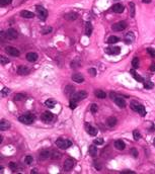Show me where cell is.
I'll list each match as a JSON object with an SVG mask.
<instances>
[{
  "instance_id": "cell-41",
  "label": "cell",
  "mask_w": 155,
  "mask_h": 174,
  "mask_svg": "<svg viewBox=\"0 0 155 174\" xmlns=\"http://www.w3.org/2000/svg\"><path fill=\"white\" fill-rule=\"evenodd\" d=\"M0 61H1V65H5V64H8L9 63V59L5 58L4 56H1L0 57Z\"/></svg>"
},
{
  "instance_id": "cell-46",
  "label": "cell",
  "mask_w": 155,
  "mask_h": 174,
  "mask_svg": "<svg viewBox=\"0 0 155 174\" xmlns=\"http://www.w3.org/2000/svg\"><path fill=\"white\" fill-rule=\"evenodd\" d=\"M88 73L90 74V76H95L96 75V70L94 68H90V69H88Z\"/></svg>"
},
{
  "instance_id": "cell-29",
  "label": "cell",
  "mask_w": 155,
  "mask_h": 174,
  "mask_svg": "<svg viewBox=\"0 0 155 174\" xmlns=\"http://www.w3.org/2000/svg\"><path fill=\"white\" fill-rule=\"evenodd\" d=\"M129 6H130V16L131 17H135V3H133V2H130L129 3Z\"/></svg>"
},
{
  "instance_id": "cell-18",
  "label": "cell",
  "mask_w": 155,
  "mask_h": 174,
  "mask_svg": "<svg viewBox=\"0 0 155 174\" xmlns=\"http://www.w3.org/2000/svg\"><path fill=\"white\" fill-rule=\"evenodd\" d=\"M130 73H131V75L133 76V78H135L136 81H138V82H143V81H144V80H143V77L140 76V75L135 71V69H132V70L130 71Z\"/></svg>"
},
{
  "instance_id": "cell-14",
  "label": "cell",
  "mask_w": 155,
  "mask_h": 174,
  "mask_svg": "<svg viewBox=\"0 0 155 174\" xmlns=\"http://www.w3.org/2000/svg\"><path fill=\"white\" fill-rule=\"evenodd\" d=\"M26 60L28 61V62H36L37 60H38V54L37 53H34V52H29V53H27L26 54Z\"/></svg>"
},
{
  "instance_id": "cell-5",
  "label": "cell",
  "mask_w": 155,
  "mask_h": 174,
  "mask_svg": "<svg viewBox=\"0 0 155 174\" xmlns=\"http://www.w3.org/2000/svg\"><path fill=\"white\" fill-rule=\"evenodd\" d=\"M36 9H37V13H38L39 18L41 20H46L47 17H48V11L43 6H41V5H38L36 7Z\"/></svg>"
},
{
  "instance_id": "cell-4",
  "label": "cell",
  "mask_w": 155,
  "mask_h": 174,
  "mask_svg": "<svg viewBox=\"0 0 155 174\" xmlns=\"http://www.w3.org/2000/svg\"><path fill=\"white\" fill-rule=\"evenodd\" d=\"M87 97V92L86 91H84V90H81V91H78V92H75L72 96H71V99L72 100H74V101H81V100H83L84 98H86Z\"/></svg>"
},
{
  "instance_id": "cell-20",
  "label": "cell",
  "mask_w": 155,
  "mask_h": 174,
  "mask_svg": "<svg viewBox=\"0 0 155 174\" xmlns=\"http://www.w3.org/2000/svg\"><path fill=\"white\" fill-rule=\"evenodd\" d=\"M17 73L19 75H27L29 73V69L26 66H19L17 69Z\"/></svg>"
},
{
  "instance_id": "cell-17",
  "label": "cell",
  "mask_w": 155,
  "mask_h": 174,
  "mask_svg": "<svg viewBox=\"0 0 155 174\" xmlns=\"http://www.w3.org/2000/svg\"><path fill=\"white\" fill-rule=\"evenodd\" d=\"M10 128V122L6 119H2L0 121V129L1 131H6V130H9Z\"/></svg>"
},
{
  "instance_id": "cell-22",
  "label": "cell",
  "mask_w": 155,
  "mask_h": 174,
  "mask_svg": "<svg viewBox=\"0 0 155 174\" xmlns=\"http://www.w3.org/2000/svg\"><path fill=\"white\" fill-rule=\"evenodd\" d=\"M91 32H92V24H91V22L87 21L85 23V34L87 36H90L91 35Z\"/></svg>"
},
{
  "instance_id": "cell-52",
  "label": "cell",
  "mask_w": 155,
  "mask_h": 174,
  "mask_svg": "<svg viewBox=\"0 0 155 174\" xmlns=\"http://www.w3.org/2000/svg\"><path fill=\"white\" fill-rule=\"evenodd\" d=\"M150 70H151L152 72H155V64H152V65L150 66Z\"/></svg>"
},
{
  "instance_id": "cell-35",
  "label": "cell",
  "mask_w": 155,
  "mask_h": 174,
  "mask_svg": "<svg viewBox=\"0 0 155 174\" xmlns=\"http://www.w3.org/2000/svg\"><path fill=\"white\" fill-rule=\"evenodd\" d=\"M143 83H144V87H145L146 89H151V88L153 87V83H152L151 81L146 80V81H143Z\"/></svg>"
},
{
  "instance_id": "cell-3",
  "label": "cell",
  "mask_w": 155,
  "mask_h": 174,
  "mask_svg": "<svg viewBox=\"0 0 155 174\" xmlns=\"http://www.w3.org/2000/svg\"><path fill=\"white\" fill-rule=\"evenodd\" d=\"M56 145L62 150H66V149H68L69 147L72 146V142L70 140H65V139L60 138V139H58L56 141Z\"/></svg>"
},
{
  "instance_id": "cell-1",
  "label": "cell",
  "mask_w": 155,
  "mask_h": 174,
  "mask_svg": "<svg viewBox=\"0 0 155 174\" xmlns=\"http://www.w3.org/2000/svg\"><path fill=\"white\" fill-rule=\"evenodd\" d=\"M130 107H131V108H132L134 111H137V113H139L141 116H146V110H145L144 106H143L142 104L138 103L137 101H131V103H130Z\"/></svg>"
},
{
  "instance_id": "cell-33",
  "label": "cell",
  "mask_w": 155,
  "mask_h": 174,
  "mask_svg": "<svg viewBox=\"0 0 155 174\" xmlns=\"http://www.w3.org/2000/svg\"><path fill=\"white\" fill-rule=\"evenodd\" d=\"M133 137H134V140H139L140 138H141V134H140V132L138 131V130H135L134 132H133Z\"/></svg>"
},
{
  "instance_id": "cell-7",
  "label": "cell",
  "mask_w": 155,
  "mask_h": 174,
  "mask_svg": "<svg viewBox=\"0 0 155 174\" xmlns=\"http://www.w3.org/2000/svg\"><path fill=\"white\" fill-rule=\"evenodd\" d=\"M5 52H6L8 55L12 56V57H18V56L20 55L19 51H18L16 48H14V47H6V48H5Z\"/></svg>"
},
{
  "instance_id": "cell-51",
  "label": "cell",
  "mask_w": 155,
  "mask_h": 174,
  "mask_svg": "<svg viewBox=\"0 0 155 174\" xmlns=\"http://www.w3.org/2000/svg\"><path fill=\"white\" fill-rule=\"evenodd\" d=\"M8 93V89L7 88H3V90H2V94H7Z\"/></svg>"
},
{
  "instance_id": "cell-11",
  "label": "cell",
  "mask_w": 155,
  "mask_h": 174,
  "mask_svg": "<svg viewBox=\"0 0 155 174\" xmlns=\"http://www.w3.org/2000/svg\"><path fill=\"white\" fill-rule=\"evenodd\" d=\"M105 52H106V54H108V55H118V54H120V52H121V48H119V47L106 48V49H105Z\"/></svg>"
},
{
  "instance_id": "cell-19",
  "label": "cell",
  "mask_w": 155,
  "mask_h": 174,
  "mask_svg": "<svg viewBox=\"0 0 155 174\" xmlns=\"http://www.w3.org/2000/svg\"><path fill=\"white\" fill-rule=\"evenodd\" d=\"M117 122H118V120H117V118L114 117V116H110V117H108V118L106 119V125H107V127H109V128L115 127V126L117 125Z\"/></svg>"
},
{
  "instance_id": "cell-13",
  "label": "cell",
  "mask_w": 155,
  "mask_h": 174,
  "mask_svg": "<svg viewBox=\"0 0 155 174\" xmlns=\"http://www.w3.org/2000/svg\"><path fill=\"white\" fill-rule=\"evenodd\" d=\"M112 9H113V11L116 12V13H122V12L124 11L125 8H124V6H123L122 4L117 3V4H114V5H113Z\"/></svg>"
},
{
  "instance_id": "cell-36",
  "label": "cell",
  "mask_w": 155,
  "mask_h": 174,
  "mask_svg": "<svg viewBox=\"0 0 155 174\" xmlns=\"http://www.w3.org/2000/svg\"><path fill=\"white\" fill-rule=\"evenodd\" d=\"M132 65H133V67L135 69H137L139 67V59L137 58V57H135V58L132 60Z\"/></svg>"
},
{
  "instance_id": "cell-38",
  "label": "cell",
  "mask_w": 155,
  "mask_h": 174,
  "mask_svg": "<svg viewBox=\"0 0 155 174\" xmlns=\"http://www.w3.org/2000/svg\"><path fill=\"white\" fill-rule=\"evenodd\" d=\"M9 168L12 170V171H15V170H17V164L15 163V162H9Z\"/></svg>"
},
{
  "instance_id": "cell-27",
  "label": "cell",
  "mask_w": 155,
  "mask_h": 174,
  "mask_svg": "<svg viewBox=\"0 0 155 174\" xmlns=\"http://www.w3.org/2000/svg\"><path fill=\"white\" fill-rule=\"evenodd\" d=\"M77 17H78L77 13H75V12H71V13H68V14L65 15V18H66L67 20H70V21L77 19Z\"/></svg>"
},
{
  "instance_id": "cell-47",
  "label": "cell",
  "mask_w": 155,
  "mask_h": 174,
  "mask_svg": "<svg viewBox=\"0 0 155 174\" xmlns=\"http://www.w3.org/2000/svg\"><path fill=\"white\" fill-rule=\"evenodd\" d=\"M131 153H132V156H133V157H135V158L138 157V151H137L136 149L132 148V149H131Z\"/></svg>"
},
{
  "instance_id": "cell-9",
  "label": "cell",
  "mask_w": 155,
  "mask_h": 174,
  "mask_svg": "<svg viewBox=\"0 0 155 174\" xmlns=\"http://www.w3.org/2000/svg\"><path fill=\"white\" fill-rule=\"evenodd\" d=\"M63 167H64V170H65L66 172L72 170V168L74 167V160H73V159H67V160L64 162Z\"/></svg>"
},
{
  "instance_id": "cell-15",
  "label": "cell",
  "mask_w": 155,
  "mask_h": 174,
  "mask_svg": "<svg viewBox=\"0 0 155 174\" xmlns=\"http://www.w3.org/2000/svg\"><path fill=\"white\" fill-rule=\"evenodd\" d=\"M72 80L76 83H82L84 81V77L80 73H75L72 75Z\"/></svg>"
},
{
  "instance_id": "cell-10",
  "label": "cell",
  "mask_w": 155,
  "mask_h": 174,
  "mask_svg": "<svg viewBox=\"0 0 155 174\" xmlns=\"http://www.w3.org/2000/svg\"><path fill=\"white\" fill-rule=\"evenodd\" d=\"M53 117H54V116H53V115H52L50 111H45V113L42 114V116H41L42 120L45 121V122H50V121H52Z\"/></svg>"
},
{
  "instance_id": "cell-32",
  "label": "cell",
  "mask_w": 155,
  "mask_h": 174,
  "mask_svg": "<svg viewBox=\"0 0 155 174\" xmlns=\"http://www.w3.org/2000/svg\"><path fill=\"white\" fill-rule=\"evenodd\" d=\"M96 153H97V148L95 146H90L89 147V154L92 157H94V156H96Z\"/></svg>"
},
{
  "instance_id": "cell-49",
  "label": "cell",
  "mask_w": 155,
  "mask_h": 174,
  "mask_svg": "<svg viewBox=\"0 0 155 174\" xmlns=\"http://www.w3.org/2000/svg\"><path fill=\"white\" fill-rule=\"evenodd\" d=\"M122 174H135V172L131 170H125V171H122Z\"/></svg>"
},
{
  "instance_id": "cell-8",
  "label": "cell",
  "mask_w": 155,
  "mask_h": 174,
  "mask_svg": "<svg viewBox=\"0 0 155 174\" xmlns=\"http://www.w3.org/2000/svg\"><path fill=\"white\" fill-rule=\"evenodd\" d=\"M6 36L8 40H15L18 38V33L14 29H8L6 30Z\"/></svg>"
},
{
  "instance_id": "cell-45",
  "label": "cell",
  "mask_w": 155,
  "mask_h": 174,
  "mask_svg": "<svg viewBox=\"0 0 155 174\" xmlns=\"http://www.w3.org/2000/svg\"><path fill=\"white\" fill-rule=\"evenodd\" d=\"M103 138H98L94 140V145H103Z\"/></svg>"
},
{
  "instance_id": "cell-23",
  "label": "cell",
  "mask_w": 155,
  "mask_h": 174,
  "mask_svg": "<svg viewBox=\"0 0 155 174\" xmlns=\"http://www.w3.org/2000/svg\"><path fill=\"white\" fill-rule=\"evenodd\" d=\"M64 91H65V94H66L67 96L71 97V96L74 94V93H73V92H74V87L71 86V85H67V86L65 87V90H64Z\"/></svg>"
},
{
  "instance_id": "cell-50",
  "label": "cell",
  "mask_w": 155,
  "mask_h": 174,
  "mask_svg": "<svg viewBox=\"0 0 155 174\" xmlns=\"http://www.w3.org/2000/svg\"><path fill=\"white\" fill-rule=\"evenodd\" d=\"M94 166H95V168H96L97 170H101V169H102V166H101V165H98V162H97V161L94 163Z\"/></svg>"
},
{
  "instance_id": "cell-34",
  "label": "cell",
  "mask_w": 155,
  "mask_h": 174,
  "mask_svg": "<svg viewBox=\"0 0 155 174\" xmlns=\"http://www.w3.org/2000/svg\"><path fill=\"white\" fill-rule=\"evenodd\" d=\"M60 157H61V154H60L59 152H57V151H54V152L51 154V158L52 159H54V160L60 159Z\"/></svg>"
},
{
  "instance_id": "cell-42",
  "label": "cell",
  "mask_w": 155,
  "mask_h": 174,
  "mask_svg": "<svg viewBox=\"0 0 155 174\" xmlns=\"http://www.w3.org/2000/svg\"><path fill=\"white\" fill-rule=\"evenodd\" d=\"M147 53H148L151 57L155 58V50L154 49H152V48H148V49H147Z\"/></svg>"
},
{
  "instance_id": "cell-28",
  "label": "cell",
  "mask_w": 155,
  "mask_h": 174,
  "mask_svg": "<svg viewBox=\"0 0 155 174\" xmlns=\"http://www.w3.org/2000/svg\"><path fill=\"white\" fill-rule=\"evenodd\" d=\"M51 156V154H50V152L49 151H42L41 153H40V159L41 160H46L47 158H49Z\"/></svg>"
},
{
  "instance_id": "cell-31",
  "label": "cell",
  "mask_w": 155,
  "mask_h": 174,
  "mask_svg": "<svg viewBox=\"0 0 155 174\" xmlns=\"http://www.w3.org/2000/svg\"><path fill=\"white\" fill-rule=\"evenodd\" d=\"M45 104L48 106V107H50V108H53L54 106H55V104H56V100H54V99H48V100H46V102H45Z\"/></svg>"
},
{
  "instance_id": "cell-30",
  "label": "cell",
  "mask_w": 155,
  "mask_h": 174,
  "mask_svg": "<svg viewBox=\"0 0 155 174\" xmlns=\"http://www.w3.org/2000/svg\"><path fill=\"white\" fill-rule=\"evenodd\" d=\"M120 41V39L118 38V36H116V35H110L108 39H107V43L108 44H116V43H118Z\"/></svg>"
},
{
  "instance_id": "cell-54",
  "label": "cell",
  "mask_w": 155,
  "mask_h": 174,
  "mask_svg": "<svg viewBox=\"0 0 155 174\" xmlns=\"http://www.w3.org/2000/svg\"><path fill=\"white\" fill-rule=\"evenodd\" d=\"M37 172H38L37 169H32V170H31V173H37Z\"/></svg>"
},
{
  "instance_id": "cell-12",
  "label": "cell",
  "mask_w": 155,
  "mask_h": 174,
  "mask_svg": "<svg viewBox=\"0 0 155 174\" xmlns=\"http://www.w3.org/2000/svg\"><path fill=\"white\" fill-rule=\"evenodd\" d=\"M115 103H116L119 107H121V108H125V107H126V101H125L122 97L117 96V97L115 98Z\"/></svg>"
},
{
  "instance_id": "cell-55",
  "label": "cell",
  "mask_w": 155,
  "mask_h": 174,
  "mask_svg": "<svg viewBox=\"0 0 155 174\" xmlns=\"http://www.w3.org/2000/svg\"><path fill=\"white\" fill-rule=\"evenodd\" d=\"M154 146H155V139H154Z\"/></svg>"
},
{
  "instance_id": "cell-26",
  "label": "cell",
  "mask_w": 155,
  "mask_h": 174,
  "mask_svg": "<svg viewBox=\"0 0 155 174\" xmlns=\"http://www.w3.org/2000/svg\"><path fill=\"white\" fill-rule=\"evenodd\" d=\"M94 95L97 98H101V99H103V98L106 97V93L104 91H103V90H99V89H97V90L94 91Z\"/></svg>"
},
{
  "instance_id": "cell-43",
  "label": "cell",
  "mask_w": 155,
  "mask_h": 174,
  "mask_svg": "<svg viewBox=\"0 0 155 174\" xmlns=\"http://www.w3.org/2000/svg\"><path fill=\"white\" fill-rule=\"evenodd\" d=\"M16 101H19V100H23V99H25V95L24 94H20V93H18V94H16L15 95V98H14Z\"/></svg>"
},
{
  "instance_id": "cell-24",
  "label": "cell",
  "mask_w": 155,
  "mask_h": 174,
  "mask_svg": "<svg viewBox=\"0 0 155 174\" xmlns=\"http://www.w3.org/2000/svg\"><path fill=\"white\" fill-rule=\"evenodd\" d=\"M125 147H126V145H125V143L122 140H117L115 142V148L118 149V150H121L122 151V150L125 149Z\"/></svg>"
},
{
  "instance_id": "cell-48",
  "label": "cell",
  "mask_w": 155,
  "mask_h": 174,
  "mask_svg": "<svg viewBox=\"0 0 155 174\" xmlns=\"http://www.w3.org/2000/svg\"><path fill=\"white\" fill-rule=\"evenodd\" d=\"M12 0H1V6H5V5H8L11 3Z\"/></svg>"
},
{
  "instance_id": "cell-6",
  "label": "cell",
  "mask_w": 155,
  "mask_h": 174,
  "mask_svg": "<svg viewBox=\"0 0 155 174\" xmlns=\"http://www.w3.org/2000/svg\"><path fill=\"white\" fill-rule=\"evenodd\" d=\"M127 28V22L126 21H119V22H116L113 24L112 29L114 31H123L125 30Z\"/></svg>"
},
{
  "instance_id": "cell-40",
  "label": "cell",
  "mask_w": 155,
  "mask_h": 174,
  "mask_svg": "<svg viewBox=\"0 0 155 174\" xmlns=\"http://www.w3.org/2000/svg\"><path fill=\"white\" fill-rule=\"evenodd\" d=\"M32 161H34V158L31 156H26V159H25V162H26L27 165H30L32 163Z\"/></svg>"
},
{
  "instance_id": "cell-2",
  "label": "cell",
  "mask_w": 155,
  "mask_h": 174,
  "mask_svg": "<svg viewBox=\"0 0 155 174\" xmlns=\"http://www.w3.org/2000/svg\"><path fill=\"white\" fill-rule=\"evenodd\" d=\"M18 120H19L20 122L25 123V125H31V123L35 121V116H34L32 114L27 113V114H25V115L19 116V117H18Z\"/></svg>"
},
{
  "instance_id": "cell-16",
  "label": "cell",
  "mask_w": 155,
  "mask_h": 174,
  "mask_svg": "<svg viewBox=\"0 0 155 174\" xmlns=\"http://www.w3.org/2000/svg\"><path fill=\"white\" fill-rule=\"evenodd\" d=\"M86 131H87V133H88L90 136H92V137H94V136L97 135V130H96L95 128L89 126V123H86Z\"/></svg>"
},
{
  "instance_id": "cell-25",
  "label": "cell",
  "mask_w": 155,
  "mask_h": 174,
  "mask_svg": "<svg viewBox=\"0 0 155 174\" xmlns=\"http://www.w3.org/2000/svg\"><path fill=\"white\" fill-rule=\"evenodd\" d=\"M20 15H21V17H24V18H32V17L35 16V14H34L32 12L27 11V10H23V11L20 12Z\"/></svg>"
},
{
  "instance_id": "cell-21",
  "label": "cell",
  "mask_w": 155,
  "mask_h": 174,
  "mask_svg": "<svg viewBox=\"0 0 155 174\" xmlns=\"http://www.w3.org/2000/svg\"><path fill=\"white\" fill-rule=\"evenodd\" d=\"M134 40H135V35H134L133 31H129V32L126 34V36H125V43H126V44H131Z\"/></svg>"
},
{
  "instance_id": "cell-44",
  "label": "cell",
  "mask_w": 155,
  "mask_h": 174,
  "mask_svg": "<svg viewBox=\"0 0 155 174\" xmlns=\"http://www.w3.org/2000/svg\"><path fill=\"white\" fill-rule=\"evenodd\" d=\"M90 110H91V113H92V114H95V113L98 110V107H97V105H96L95 103H94V104H91Z\"/></svg>"
},
{
  "instance_id": "cell-53",
  "label": "cell",
  "mask_w": 155,
  "mask_h": 174,
  "mask_svg": "<svg viewBox=\"0 0 155 174\" xmlns=\"http://www.w3.org/2000/svg\"><path fill=\"white\" fill-rule=\"evenodd\" d=\"M151 1H152V0H142L143 3H150Z\"/></svg>"
},
{
  "instance_id": "cell-39",
  "label": "cell",
  "mask_w": 155,
  "mask_h": 174,
  "mask_svg": "<svg viewBox=\"0 0 155 174\" xmlns=\"http://www.w3.org/2000/svg\"><path fill=\"white\" fill-rule=\"evenodd\" d=\"M76 106H77V102L71 99V100H70V102H69V107H70L71 109H75V108H76Z\"/></svg>"
},
{
  "instance_id": "cell-37",
  "label": "cell",
  "mask_w": 155,
  "mask_h": 174,
  "mask_svg": "<svg viewBox=\"0 0 155 174\" xmlns=\"http://www.w3.org/2000/svg\"><path fill=\"white\" fill-rule=\"evenodd\" d=\"M52 30H53V29H52L51 27H47V28H44V29H42V33L43 34H48V33H50V32H52Z\"/></svg>"
}]
</instances>
